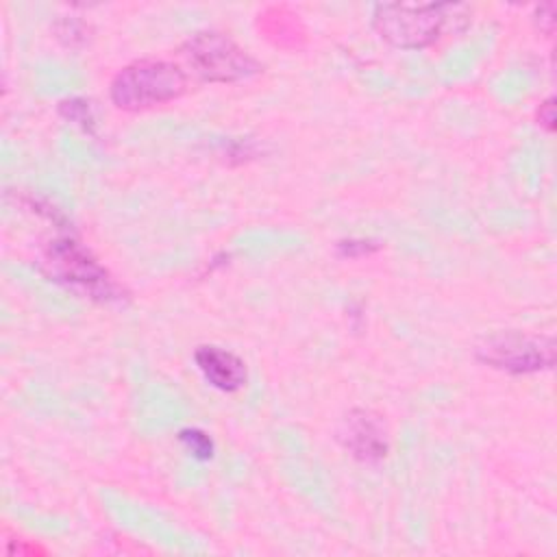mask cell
I'll return each instance as SVG.
<instances>
[{
	"mask_svg": "<svg viewBox=\"0 0 557 557\" xmlns=\"http://www.w3.org/2000/svg\"><path fill=\"white\" fill-rule=\"evenodd\" d=\"M468 7L450 2H385L372 13V28L396 48L420 50L435 44L448 28L450 17H466Z\"/></svg>",
	"mask_w": 557,
	"mask_h": 557,
	"instance_id": "6da1fadb",
	"label": "cell"
},
{
	"mask_svg": "<svg viewBox=\"0 0 557 557\" xmlns=\"http://www.w3.org/2000/svg\"><path fill=\"white\" fill-rule=\"evenodd\" d=\"M187 74L165 59H139L124 65L109 85L111 102L124 111H144L181 98Z\"/></svg>",
	"mask_w": 557,
	"mask_h": 557,
	"instance_id": "7a4b0ae2",
	"label": "cell"
},
{
	"mask_svg": "<svg viewBox=\"0 0 557 557\" xmlns=\"http://www.w3.org/2000/svg\"><path fill=\"white\" fill-rule=\"evenodd\" d=\"M183 57L209 83H237L261 72V63L252 54L218 30L194 33L183 44Z\"/></svg>",
	"mask_w": 557,
	"mask_h": 557,
	"instance_id": "3957f363",
	"label": "cell"
},
{
	"mask_svg": "<svg viewBox=\"0 0 557 557\" xmlns=\"http://www.w3.org/2000/svg\"><path fill=\"white\" fill-rule=\"evenodd\" d=\"M476 359L509 374H533L553 368L555 339L550 335L505 331L485 337L476 346Z\"/></svg>",
	"mask_w": 557,
	"mask_h": 557,
	"instance_id": "277c9868",
	"label": "cell"
},
{
	"mask_svg": "<svg viewBox=\"0 0 557 557\" xmlns=\"http://www.w3.org/2000/svg\"><path fill=\"white\" fill-rule=\"evenodd\" d=\"M46 265L57 281L76 287L91 298L109 300L117 298L120 294L117 285L98 263V259H94L91 252L72 237H61L50 244L46 252Z\"/></svg>",
	"mask_w": 557,
	"mask_h": 557,
	"instance_id": "5b68a950",
	"label": "cell"
},
{
	"mask_svg": "<svg viewBox=\"0 0 557 557\" xmlns=\"http://www.w3.org/2000/svg\"><path fill=\"white\" fill-rule=\"evenodd\" d=\"M342 446L363 463L381 461L389 450L387 429L379 413L370 409H352L339 426Z\"/></svg>",
	"mask_w": 557,
	"mask_h": 557,
	"instance_id": "8992f818",
	"label": "cell"
},
{
	"mask_svg": "<svg viewBox=\"0 0 557 557\" xmlns=\"http://www.w3.org/2000/svg\"><path fill=\"white\" fill-rule=\"evenodd\" d=\"M194 363L205 381L220 392H237L246 385L248 372L244 359L226 348L213 344L198 346L194 350Z\"/></svg>",
	"mask_w": 557,
	"mask_h": 557,
	"instance_id": "52a82bcc",
	"label": "cell"
},
{
	"mask_svg": "<svg viewBox=\"0 0 557 557\" xmlns=\"http://www.w3.org/2000/svg\"><path fill=\"white\" fill-rule=\"evenodd\" d=\"M178 440H181V444L185 446V450L191 457H196L200 461H207V459L213 457L215 444H213V440L205 431H200V429H183L178 433Z\"/></svg>",
	"mask_w": 557,
	"mask_h": 557,
	"instance_id": "ba28073f",
	"label": "cell"
},
{
	"mask_svg": "<svg viewBox=\"0 0 557 557\" xmlns=\"http://www.w3.org/2000/svg\"><path fill=\"white\" fill-rule=\"evenodd\" d=\"M59 111H61V115H65L70 122H74V124H81L83 128H87V126L94 122V117H91V111H89V102H85V100H78V98H72V100H63V102L59 104Z\"/></svg>",
	"mask_w": 557,
	"mask_h": 557,
	"instance_id": "9c48e42d",
	"label": "cell"
},
{
	"mask_svg": "<svg viewBox=\"0 0 557 557\" xmlns=\"http://www.w3.org/2000/svg\"><path fill=\"white\" fill-rule=\"evenodd\" d=\"M379 248V244L370 242V239H344L337 244V252L342 257H348V259H355V257H361V255H370Z\"/></svg>",
	"mask_w": 557,
	"mask_h": 557,
	"instance_id": "30bf717a",
	"label": "cell"
},
{
	"mask_svg": "<svg viewBox=\"0 0 557 557\" xmlns=\"http://www.w3.org/2000/svg\"><path fill=\"white\" fill-rule=\"evenodd\" d=\"M537 124L548 133L555 128V98H546L537 109Z\"/></svg>",
	"mask_w": 557,
	"mask_h": 557,
	"instance_id": "8fae6325",
	"label": "cell"
}]
</instances>
